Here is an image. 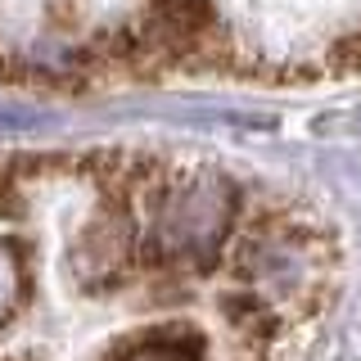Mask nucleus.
<instances>
[{"label":"nucleus","instance_id":"3","mask_svg":"<svg viewBox=\"0 0 361 361\" xmlns=\"http://www.w3.org/2000/svg\"><path fill=\"white\" fill-rule=\"evenodd\" d=\"M135 361H185V357H180L176 348H145V353L135 357Z\"/></svg>","mask_w":361,"mask_h":361},{"label":"nucleus","instance_id":"2","mask_svg":"<svg viewBox=\"0 0 361 361\" xmlns=\"http://www.w3.org/2000/svg\"><path fill=\"white\" fill-rule=\"evenodd\" d=\"M23 298V262L9 244H0V321L18 307Z\"/></svg>","mask_w":361,"mask_h":361},{"label":"nucleus","instance_id":"1","mask_svg":"<svg viewBox=\"0 0 361 361\" xmlns=\"http://www.w3.org/2000/svg\"><path fill=\"white\" fill-rule=\"evenodd\" d=\"M226 226H231V185L221 176H199L167 195L158 208L154 244L167 257H208L217 253Z\"/></svg>","mask_w":361,"mask_h":361}]
</instances>
